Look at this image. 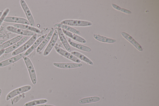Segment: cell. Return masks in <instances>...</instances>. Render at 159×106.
<instances>
[{
  "instance_id": "34",
  "label": "cell",
  "mask_w": 159,
  "mask_h": 106,
  "mask_svg": "<svg viewBox=\"0 0 159 106\" xmlns=\"http://www.w3.org/2000/svg\"><path fill=\"white\" fill-rule=\"evenodd\" d=\"M3 36V35L2 34H0V38L2 37Z\"/></svg>"
},
{
  "instance_id": "17",
  "label": "cell",
  "mask_w": 159,
  "mask_h": 106,
  "mask_svg": "<svg viewBox=\"0 0 159 106\" xmlns=\"http://www.w3.org/2000/svg\"><path fill=\"white\" fill-rule=\"evenodd\" d=\"M54 27H57L62 29H64L69 32L75 33L77 35H80L81 33L80 32L75 28L68 25H64L61 23H57L54 25Z\"/></svg>"
},
{
  "instance_id": "32",
  "label": "cell",
  "mask_w": 159,
  "mask_h": 106,
  "mask_svg": "<svg viewBox=\"0 0 159 106\" xmlns=\"http://www.w3.org/2000/svg\"><path fill=\"white\" fill-rule=\"evenodd\" d=\"M2 90L1 89H0V97L1 96V94H2Z\"/></svg>"
},
{
  "instance_id": "7",
  "label": "cell",
  "mask_w": 159,
  "mask_h": 106,
  "mask_svg": "<svg viewBox=\"0 0 159 106\" xmlns=\"http://www.w3.org/2000/svg\"><path fill=\"white\" fill-rule=\"evenodd\" d=\"M57 29H55L51 39V40L43 53V55L46 56L49 54L54 46L58 38Z\"/></svg>"
},
{
  "instance_id": "29",
  "label": "cell",
  "mask_w": 159,
  "mask_h": 106,
  "mask_svg": "<svg viewBox=\"0 0 159 106\" xmlns=\"http://www.w3.org/2000/svg\"><path fill=\"white\" fill-rule=\"evenodd\" d=\"M35 106H56L53 105L49 104H41L36 105Z\"/></svg>"
},
{
  "instance_id": "27",
  "label": "cell",
  "mask_w": 159,
  "mask_h": 106,
  "mask_svg": "<svg viewBox=\"0 0 159 106\" xmlns=\"http://www.w3.org/2000/svg\"><path fill=\"white\" fill-rule=\"evenodd\" d=\"M10 11V9L9 8H6L3 12L1 16L0 17V26L4 21V19L6 17Z\"/></svg>"
},
{
  "instance_id": "33",
  "label": "cell",
  "mask_w": 159,
  "mask_h": 106,
  "mask_svg": "<svg viewBox=\"0 0 159 106\" xmlns=\"http://www.w3.org/2000/svg\"><path fill=\"white\" fill-rule=\"evenodd\" d=\"M2 11H0V17L1 16L2 14Z\"/></svg>"
},
{
  "instance_id": "30",
  "label": "cell",
  "mask_w": 159,
  "mask_h": 106,
  "mask_svg": "<svg viewBox=\"0 0 159 106\" xmlns=\"http://www.w3.org/2000/svg\"><path fill=\"white\" fill-rule=\"evenodd\" d=\"M5 49H3L0 50V57L4 53Z\"/></svg>"
},
{
  "instance_id": "16",
  "label": "cell",
  "mask_w": 159,
  "mask_h": 106,
  "mask_svg": "<svg viewBox=\"0 0 159 106\" xmlns=\"http://www.w3.org/2000/svg\"><path fill=\"white\" fill-rule=\"evenodd\" d=\"M121 34L126 40L130 42L136 48L140 51H143L141 45L136 41L130 35L125 32H122Z\"/></svg>"
},
{
  "instance_id": "23",
  "label": "cell",
  "mask_w": 159,
  "mask_h": 106,
  "mask_svg": "<svg viewBox=\"0 0 159 106\" xmlns=\"http://www.w3.org/2000/svg\"><path fill=\"white\" fill-rule=\"evenodd\" d=\"M93 36L96 40L102 42L113 43L116 41V39L105 37L99 35L94 34Z\"/></svg>"
},
{
  "instance_id": "12",
  "label": "cell",
  "mask_w": 159,
  "mask_h": 106,
  "mask_svg": "<svg viewBox=\"0 0 159 106\" xmlns=\"http://www.w3.org/2000/svg\"><path fill=\"white\" fill-rule=\"evenodd\" d=\"M47 34H44L40 36L35 41L32 46L25 53L24 56H27L31 53L36 48L39 46L43 40L47 36Z\"/></svg>"
},
{
  "instance_id": "24",
  "label": "cell",
  "mask_w": 159,
  "mask_h": 106,
  "mask_svg": "<svg viewBox=\"0 0 159 106\" xmlns=\"http://www.w3.org/2000/svg\"><path fill=\"white\" fill-rule=\"evenodd\" d=\"M100 99L98 96H93L86 97L81 99L78 101V103L80 104H85L97 102Z\"/></svg>"
},
{
  "instance_id": "9",
  "label": "cell",
  "mask_w": 159,
  "mask_h": 106,
  "mask_svg": "<svg viewBox=\"0 0 159 106\" xmlns=\"http://www.w3.org/2000/svg\"><path fill=\"white\" fill-rule=\"evenodd\" d=\"M24 53H25L23 52L0 62V67L6 66L17 61L23 57L24 56Z\"/></svg>"
},
{
  "instance_id": "31",
  "label": "cell",
  "mask_w": 159,
  "mask_h": 106,
  "mask_svg": "<svg viewBox=\"0 0 159 106\" xmlns=\"http://www.w3.org/2000/svg\"><path fill=\"white\" fill-rule=\"evenodd\" d=\"M5 42V40L4 39H1V40H0V45H1L2 44Z\"/></svg>"
},
{
  "instance_id": "10",
  "label": "cell",
  "mask_w": 159,
  "mask_h": 106,
  "mask_svg": "<svg viewBox=\"0 0 159 106\" xmlns=\"http://www.w3.org/2000/svg\"><path fill=\"white\" fill-rule=\"evenodd\" d=\"M53 64L57 67L63 69H70L77 68L81 67L83 66V64L80 63L54 62Z\"/></svg>"
},
{
  "instance_id": "22",
  "label": "cell",
  "mask_w": 159,
  "mask_h": 106,
  "mask_svg": "<svg viewBox=\"0 0 159 106\" xmlns=\"http://www.w3.org/2000/svg\"><path fill=\"white\" fill-rule=\"evenodd\" d=\"M71 53L80 60H82L88 64L90 65H93V62L89 58L82 53L76 51H73L71 52Z\"/></svg>"
},
{
  "instance_id": "8",
  "label": "cell",
  "mask_w": 159,
  "mask_h": 106,
  "mask_svg": "<svg viewBox=\"0 0 159 106\" xmlns=\"http://www.w3.org/2000/svg\"><path fill=\"white\" fill-rule=\"evenodd\" d=\"M6 29L9 31L21 35L33 36L35 33L30 31L16 28L11 25L7 26Z\"/></svg>"
},
{
  "instance_id": "18",
  "label": "cell",
  "mask_w": 159,
  "mask_h": 106,
  "mask_svg": "<svg viewBox=\"0 0 159 106\" xmlns=\"http://www.w3.org/2000/svg\"><path fill=\"white\" fill-rule=\"evenodd\" d=\"M62 30L64 34L73 40L82 43H85L86 42V41L84 38L78 35L69 32L64 29H62Z\"/></svg>"
},
{
  "instance_id": "21",
  "label": "cell",
  "mask_w": 159,
  "mask_h": 106,
  "mask_svg": "<svg viewBox=\"0 0 159 106\" xmlns=\"http://www.w3.org/2000/svg\"><path fill=\"white\" fill-rule=\"evenodd\" d=\"M68 41L71 46L80 50L87 52H90L91 51V49L90 48L74 42L71 41L70 38L68 39Z\"/></svg>"
},
{
  "instance_id": "14",
  "label": "cell",
  "mask_w": 159,
  "mask_h": 106,
  "mask_svg": "<svg viewBox=\"0 0 159 106\" xmlns=\"http://www.w3.org/2000/svg\"><path fill=\"white\" fill-rule=\"evenodd\" d=\"M23 38L22 35H19L5 42L0 45V50L8 48L18 42Z\"/></svg>"
},
{
  "instance_id": "1",
  "label": "cell",
  "mask_w": 159,
  "mask_h": 106,
  "mask_svg": "<svg viewBox=\"0 0 159 106\" xmlns=\"http://www.w3.org/2000/svg\"><path fill=\"white\" fill-rule=\"evenodd\" d=\"M37 37V35L35 33L24 44L14 51L12 53V55H16L28 49L36 40Z\"/></svg>"
},
{
  "instance_id": "5",
  "label": "cell",
  "mask_w": 159,
  "mask_h": 106,
  "mask_svg": "<svg viewBox=\"0 0 159 106\" xmlns=\"http://www.w3.org/2000/svg\"><path fill=\"white\" fill-rule=\"evenodd\" d=\"M20 2L21 7L25 14L30 25L34 27L35 25L34 21L31 12L27 4L23 0H20Z\"/></svg>"
},
{
  "instance_id": "3",
  "label": "cell",
  "mask_w": 159,
  "mask_h": 106,
  "mask_svg": "<svg viewBox=\"0 0 159 106\" xmlns=\"http://www.w3.org/2000/svg\"><path fill=\"white\" fill-rule=\"evenodd\" d=\"M60 23L70 26H87L92 25V23L89 21L72 19L65 20L62 21Z\"/></svg>"
},
{
  "instance_id": "20",
  "label": "cell",
  "mask_w": 159,
  "mask_h": 106,
  "mask_svg": "<svg viewBox=\"0 0 159 106\" xmlns=\"http://www.w3.org/2000/svg\"><path fill=\"white\" fill-rule=\"evenodd\" d=\"M27 38V36H25L18 42L15 43L11 46L6 48L4 53H8L16 49L19 46L26 41Z\"/></svg>"
},
{
  "instance_id": "28",
  "label": "cell",
  "mask_w": 159,
  "mask_h": 106,
  "mask_svg": "<svg viewBox=\"0 0 159 106\" xmlns=\"http://www.w3.org/2000/svg\"><path fill=\"white\" fill-rule=\"evenodd\" d=\"M23 97H24L23 94H20L18 95L17 96L15 97L13 99V102L14 103H16L20 99Z\"/></svg>"
},
{
  "instance_id": "11",
  "label": "cell",
  "mask_w": 159,
  "mask_h": 106,
  "mask_svg": "<svg viewBox=\"0 0 159 106\" xmlns=\"http://www.w3.org/2000/svg\"><path fill=\"white\" fill-rule=\"evenodd\" d=\"M4 21L7 22H14L19 24L30 25L28 20L23 18L16 16H7L4 19Z\"/></svg>"
},
{
  "instance_id": "4",
  "label": "cell",
  "mask_w": 159,
  "mask_h": 106,
  "mask_svg": "<svg viewBox=\"0 0 159 106\" xmlns=\"http://www.w3.org/2000/svg\"><path fill=\"white\" fill-rule=\"evenodd\" d=\"M31 89V86L30 85H27L15 89L11 91L7 95L6 100L7 101L9 100L16 96L30 90Z\"/></svg>"
},
{
  "instance_id": "26",
  "label": "cell",
  "mask_w": 159,
  "mask_h": 106,
  "mask_svg": "<svg viewBox=\"0 0 159 106\" xmlns=\"http://www.w3.org/2000/svg\"><path fill=\"white\" fill-rule=\"evenodd\" d=\"M112 6L115 9L118 11H120L124 13L128 14H130L132 13L130 11L125 8H122L115 4L112 3Z\"/></svg>"
},
{
  "instance_id": "19",
  "label": "cell",
  "mask_w": 159,
  "mask_h": 106,
  "mask_svg": "<svg viewBox=\"0 0 159 106\" xmlns=\"http://www.w3.org/2000/svg\"><path fill=\"white\" fill-rule=\"evenodd\" d=\"M13 26L16 28L30 31L36 33L41 32V30L39 29L34 27L29 26V25L17 24H14Z\"/></svg>"
},
{
  "instance_id": "25",
  "label": "cell",
  "mask_w": 159,
  "mask_h": 106,
  "mask_svg": "<svg viewBox=\"0 0 159 106\" xmlns=\"http://www.w3.org/2000/svg\"><path fill=\"white\" fill-rule=\"evenodd\" d=\"M48 101L46 99H40L35 100L26 103L24 104V106H34L38 105L43 104Z\"/></svg>"
},
{
  "instance_id": "2",
  "label": "cell",
  "mask_w": 159,
  "mask_h": 106,
  "mask_svg": "<svg viewBox=\"0 0 159 106\" xmlns=\"http://www.w3.org/2000/svg\"><path fill=\"white\" fill-rule=\"evenodd\" d=\"M28 70L30 76L32 83L35 85L37 83V77L33 65L30 58L26 56L22 57Z\"/></svg>"
},
{
  "instance_id": "13",
  "label": "cell",
  "mask_w": 159,
  "mask_h": 106,
  "mask_svg": "<svg viewBox=\"0 0 159 106\" xmlns=\"http://www.w3.org/2000/svg\"><path fill=\"white\" fill-rule=\"evenodd\" d=\"M57 30L58 32V36L64 47L68 51L71 52V47L64 35L62 29L61 28H58Z\"/></svg>"
},
{
  "instance_id": "15",
  "label": "cell",
  "mask_w": 159,
  "mask_h": 106,
  "mask_svg": "<svg viewBox=\"0 0 159 106\" xmlns=\"http://www.w3.org/2000/svg\"><path fill=\"white\" fill-rule=\"evenodd\" d=\"M54 31V29L52 28L48 35H47V36L43 40L40 45L37 48L36 52L37 53L40 52L48 42L52 36Z\"/></svg>"
},
{
  "instance_id": "6",
  "label": "cell",
  "mask_w": 159,
  "mask_h": 106,
  "mask_svg": "<svg viewBox=\"0 0 159 106\" xmlns=\"http://www.w3.org/2000/svg\"><path fill=\"white\" fill-rule=\"evenodd\" d=\"M54 48L58 53L66 58L76 63H80L81 62V60L77 58L61 48L57 46H54Z\"/></svg>"
}]
</instances>
